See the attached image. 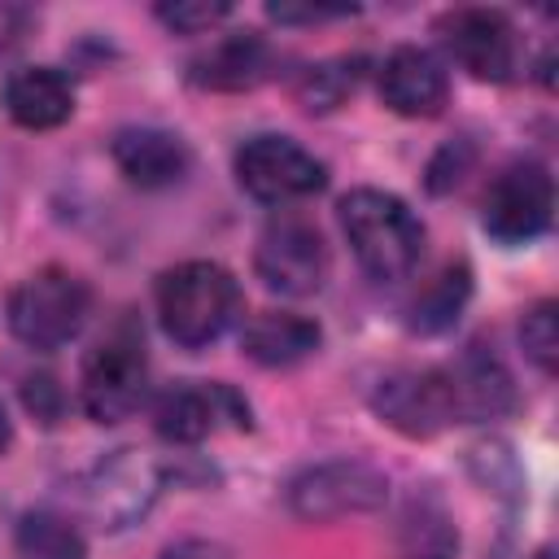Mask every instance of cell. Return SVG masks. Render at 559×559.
I'll use <instances>...</instances> for the list:
<instances>
[{"label":"cell","mask_w":559,"mask_h":559,"mask_svg":"<svg viewBox=\"0 0 559 559\" xmlns=\"http://www.w3.org/2000/svg\"><path fill=\"white\" fill-rule=\"evenodd\" d=\"M253 271L271 293L284 297H310L328 284L332 258L328 245L319 236V227L301 214H280L262 227L258 236V253H253Z\"/></svg>","instance_id":"8992f818"},{"label":"cell","mask_w":559,"mask_h":559,"mask_svg":"<svg viewBox=\"0 0 559 559\" xmlns=\"http://www.w3.org/2000/svg\"><path fill=\"white\" fill-rule=\"evenodd\" d=\"M459 537L437 502H411L406 528H402V559H454Z\"/></svg>","instance_id":"7402d4cb"},{"label":"cell","mask_w":559,"mask_h":559,"mask_svg":"<svg viewBox=\"0 0 559 559\" xmlns=\"http://www.w3.org/2000/svg\"><path fill=\"white\" fill-rule=\"evenodd\" d=\"M266 74H271V48L258 31L223 35L218 44H210V52L192 61V83L210 92H245L258 87Z\"/></svg>","instance_id":"2e32d148"},{"label":"cell","mask_w":559,"mask_h":559,"mask_svg":"<svg viewBox=\"0 0 559 559\" xmlns=\"http://www.w3.org/2000/svg\"><path fill=\"white\" fill-rule=\"evenodd\" d=\"M380 100L402 118H437L450 100V74L428 48L402 44L380 66Z\"/></svg>","instance_id":"4fadbf2b"},{"label":"cell","mask_w":559,"mask_h":559,"mask_svg":"<svg viewBox=\"0 0 559 559\" xmlns=\"http://www.w3.org/2000/svg\"><path fill=\"white\" fill-rule=\"evenodd\" d=\"M319 341H323L319 323L297 310H258L240 336L245 354L262 367H293V362L310 358L319 349Z\"/></svg>","instance_id":"ac0fdd59"},{"label":"cell","mask_w":559,"mask_h":559,"mask_svg":"<svg viewBox=\"0 0 559 559\" xmlns=\"http://www.w3.org/2000/svg\"><path fill=\"white\" fill-rule=\"evenodd\" d=\"M144 393H148V358L140 332L118 328L105 341H96L92 354L83 358V380H79V402L87 419L118 424L131 411H140Z\"/></svg>","instance_id":"277c9868"},{"label":"cell","mask_w":559,"mask_h":559,"mask_svg":"<svg viewBox=\"0 0 559 559\" xmlns=\"http://www.w3.org/2000/svg\"><path fill=\"white\" fill-rule=\"evenodd\" d=\"M467 297H472V271H467V262H445L424 288H419V297L411 301V328L415 332H441V328H450L454 319H459V310L467 306Z\"/></svg>","instance_id":"d6986e66"},{"label":"cell","mask_w":559,"mask_h":559,"mask_svg":"<svg viewBox=\"0 0 559 559\" xmlns=\"http://www.w3.org/2000/svg\"><path fill=\"white\" fill-rule=\"evenodd\" d=\"M153 419H157V432H162L166 441H175V445H197V441H205L223 419H227L231 428H249V406H245L240 393L227 389V384H192V380H183V384H175V389H166V393L157 397Z\"/></svg>","instance_id":"8fae6325"},{"label":"cell","mask_w":559,"mask_h":559,"mask_svg":"<svg viewBox=\"0 0 559 559\" xmlns=\"http://www.w3.org/2000/svg\"><path fill=\"white\" fill-rule=\"evenodd\" d=\"M17 550L22 559H83L87 546H83V533L57 515V511H31L22 515L17 524Z\"/></svg>","instance_id":"ffe728a7"},{"label":"cell","mask_w":559,"mask_h":559,"mask_svg":"<svg viewBox=\"0 0 559 559\" xmlns=\"http://www.w3.org/2000/svg\"><path fill=\"white\" fill-rule=\"evenodd\" d=\"M9 441H13V424H9V411H4V402H0V454L9 450Z\"/></svg>","instance_id":"4316f807"},{"label":"cell","mask_w":559,"mask_h":559,"mask_svg":"<svg viewBox=\"0 0 559 559\" xmlns=\"http://www.w3.org/2000/svg\"><path fill=\"white\" fill-rule=\"evenodd\" d=\"M4 109L17 127L48 131L74 114V87L52 66H26L4 83Z\"/></svg>","instance_id":"e0dca14e"},{"label":"cell","mask_w":559,"mask_h":559,"mask_svg":"<svg viewBox=\"0 0 559 559\" xmlns=\"http://www.w3.org/2000/svg\"><path fill=\"white\" fill-rule=\"evenodd\" d=\"M22 397H26V406H31L44 424H52V419H57V384H52L48 376H31V380H26V389H22Z\"/></svg>","instance_id":"d4e9b609"},{"label":"cell","mask_w":559,"mask_h":559,"mask_svg":"<svg viewBox=\"0 0 559 559\" xmlns=\"http://www.w3.org/2000/svg\"><path fill=\"white\" fill-rule=\"evenodd\" d=\"M371 411L402 437H437L454 419V397L441 367H397L371 389Z\"/></svg>","instance_id":"9c48e42d"},{"label":"cell","mask_w":559,"mask_h":559,"mask_svg":"<svg viewBox=\"0 0 559 559\" xmlns=\"http://www.w3.org/2000/svg\"><path fill=\"white\" fill-rule=\"evenodd\" d=\"M157 489H162L157 463H148L135 450H118V459L96 467V476L87 485V507L105 528H127L131 520H140L153 507Z\"/></svg>","instance_id":"7c38bea8"},{"label":"cell","mask_w":559,"mask_h":559,"mask_svg":"<svg viewBox=\"0 0 559 559\" xmlns=\"http://www.w3.org/2000/svg\"><path fill=\"white\" fill-rule=\"evenodd\" d=\"M109 153L135 188H170L192 166V148L175 131H162V127H127L114 135Z\"/></svg>","instance_id":"9a60e30c"},{"label":"cell","mask_w":559,"mask_h":559,"mask_svg":"<svg viewBox=\"0 0 559 559\" xmlns=\"http://www.w3.org/2000/svg\"><path fill=\"white\" fill-rule=\"evenodd\" d=\"M362 79V57H332L297 74L293 92L306 109H336Z\"/></svg>","instance_id":"44dd1931"},{"label":"cell","mask_w":559,"mask_h":559,"mask_svg":"<svg viewBox=\"0 0 559 559\" xmlns=\"http://www.w3.org/2000/svg\"><path fill=\"white\" fill-rule=\"evenodd\" d=\"M389 498V476L362 459H332L306 467L288 485V511L306 524H332L349 515L380 511Z\"/></svg>","instance_id":"5b68a950"},{"label":"cell","mask_w":559,"mask_h":559,"mask_svg":"<svg viewBox=\"0 0 559 559\" xmlns=\"http://www.w3.org/2000/svg\"><path fill=\"white\" fill-rule=\"evenodd\" d=\"M240 310V284L218 262H179L157 280V319L183 349L218 341Z\"/></svg>","instance_id":"7a4b0ae2"},{"label":"cell","mask_w":559,"mask_h":559,"mask_svg":"<svg viewBox=\"0 0 559 559\" xmlns=\"http://www.w3.org/2000/svg\"><path fill=\"white\" fill-rule=\"evenodd\" d=\"M92 288L66 266H39L9 293V332L31 349H61L87 323Z\"/></svg>","instance_id":"3957f363"},{"label":"cell","mask_w":559,"mask_h":559,"mask_svg":"<svg viewBox=\"0 0 559 559\" xmlns=\"http://www.w3.org/2000/svg\"><path fill=\"white\" fill-rule=\"evenodd\" d=\"M231 13V4H223V0H201V4H192V0H179V4H162L157 9V17L170 26V31H183V35H201V31H210L214 22H223Z\"/></svg>","instance_id":"cb8c5ba5"},{"label":"cell","mask_w":559,"mask_h":559,"mask_svg":"<svg viewBox=\"0 0 559 559\" xmlns=\"http://www.w3.org/2000/svg\"><path fill=\"white\" fill-rule=\"evenodd\" d=\"M520 341H524V354L546 376H555V362H559V306L555 301H537L520 323Z\"/></svg>","instance_id":"603a6c76"},{"label":"cell","mask_w":559,"mask_h":559,"mask_svg":"<svg viewBox=\"0 0 559 559\" xmlns=\"http://www.w3.org/2000/svg\"><path fill=\"white\" fill-rule=\"evenodd\" d=\"M533 559H555V550H550V546H546V550H537V555H533Z\"/></svg>","instance_id":"83f0119b"},{"label":"cell","mask_w":559,"mask_h":559,"mask_svg":"<svg viewBox=\"0 0 559 559\" xmlns=\"http://www.w3.org/2000/svg\"><path fill=\"white\" fill-rule=\"evenodd\" d=\"M236 179L262 205H293L328 183V170L288 135H253L236 148Z\"/></svg>","instance_id":"52a82bcc"},{"label":"cell","mask_w":559,"mask_h":559,"mask_svg":"<svg viewBox=\"0 0 559 559\" xmlns=\"http://www.w3.org/2000/svg\"><path fill=\"white\" fill-rule=\"evenodd\" d=\"M441 371H445V384H450V397H454V419H463V424L498 419L515 402L511 371L485 345H467L454 358V367H441Z\"/></svg>","instance_id":"5bb4252c"},{"label":"cell","mask_w":559,"mask_h":559,"mask_svg":"<svg viewBox=\"0 0 559 559\" xmlns=\"http://www.w3.org/2000/svg\"><path fill=\"white\" fill-rule=\"evenodd\" d=\"M162 559H231L227 555V546H218V542H205V537H188V542H175Z\"/></svg>","instance_id":"484cf974"},{"label":"cell","mask_w":559,"mask_h":559,"mask_svg":"<svg viewBox=\"0 0 559 559\" xmlns=\"http://www.w3.org/2000/svg\"><path fill=\"white\" fill-rule=\"evenodd\" d=\"M341 231L371 280H402L419 266L424 223L411 205L380 188H354L341 197Z\"/></svg>","instance_id":"6da1fadb"},{"label":"cell","mask_w":559,"mask_h":559,"mask_svg":"<svg viewBox=\"0 0 559 559\" xmlns=\"http://www.w3.org/2000/svg\"><path fill=\"white\" fill-rule=\"evenodd\" d=\"M555 183L542 162H511L493 175L480 201V223L502 245H528L550 227Z\"/></svg>","instance_id":"ba28073f"},{"label":"cell","mask_w":559,"mask_h":559,"mask_svg":"<svg viewBox=\"0 0 559 559\" xmlns=\"http://www.w3.org/2000/svg\"><path fill=\"white\" fill-rule=\"evenodd\" d=\"M441 44L445 52L485 83H507L515 74L520 61V44H515V26L498 13V9H454L441 17Z\"/></svg>","instance_id":"30bf717a"}]
</instances>
